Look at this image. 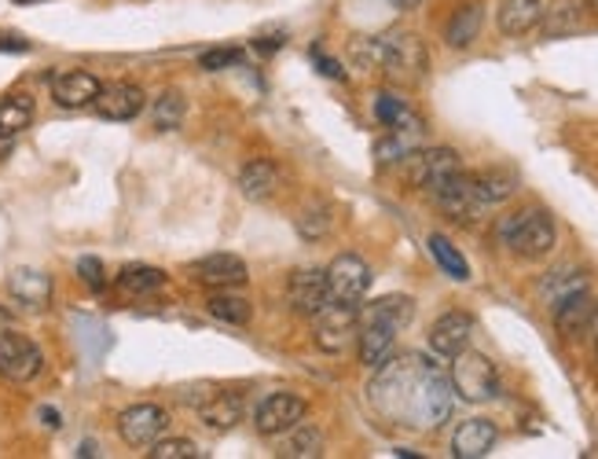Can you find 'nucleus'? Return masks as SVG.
<instances>
[{"instance_id": "obj_3", "label": "nucleus", "mask_w": 598, "mask_h": 459, "mask_svg": "<svg viewBox=\"0 0 598 459\" xmlns=\"http://www.w3.org/2000/svg\"><path fill=\"white\" fill-rule=\"evenodd\" d=\"M452 390L471 405H485L492 397L499 394V375H496V364H492L485 353H474L466 346L463 353L452 357Z\"/></svg>"}, {"instance_id": "obj_41", "label": "nucleus", "mask_w": 598, "mask_h": 459, "mask_svg": "<svg viewBox=\"0 0 598 459\" xmlns=\"http://www.w3.org/2000/svg\"><path fill=\"white\" fill-rule=\"evenodd\" d=\"M312 63L323 70L327 78H334V81H346V67L338 63V59H331L323 49H312Z\"/></svg>"}, {"instance_id": "obj_49", "label": "nucleus", "mask_w": 598, "mask_h": 459, "mask_svg": "<svg viewBox=\"0 0 598 459\" xmlns=\"http://www.w3.org/2000/svg\"><path fill=\"white\" fill-rule=\"evenodd\" d=\"M595 357H598V346H595Z\"/></svg>"}, {"instance_id": "obj_23", "label": "nucleus", "mask_w": 598, "mask_h": 459, "mask_svg": "<svg viewBox=\"0 0 598 459\" xmlns=\"http://www.w3.org/2000/svg\"><path fill=\"white\" fill-rule=\"evenodd\" d=\"M412 316H415V302L408 298V294H385V298L371 302L368 309L360 313V320L385 324V327H393V332H401V327L412 324Z\"/></svg>"}, {"instance_id": "obj_29", "label": "nucleus", "mask_w": 598, "mask_h": 459, "mask_svg": "<svg viewBox=\"0 0 598 459\" xmlns=\"http://www.w3.org/2000/svg\"><path fill=\"white\" fill-rule=\"evenodd\" d=\"M430 254L433 262L441 265V273L455 279V284H466L471 279V265H466V257L460 254V246H452L444 235H430Z\"/></svg>"}, {"instance_id": "obj_46", "label": "nucleus", "mask_w": 598, "mask_h": 459, "mask_svg": "<svg viewBox=\"0 0 598 459\" xmlns=\"http://www.w3.org/2000/svg\"><path fill=\"white\" fill-rule=\"evenodd\" d=\"M393 4H396V8H419L422 0H393Z\"/></svg>"}, {"instance_id": "obj_39", "label": "nucleus", "mask_w": 598, "mask_h": 459, "mask_svg": "<svg viewBox=\"0 0 598 459\" xmlns=\"http://www.w3.org/2000/svg\"><path fill=\"white\" fill-rule=\"evenodd\" d=\"M203 70H228V67H236L243 63V52L239 49H214V52H203Z\"/></svg>"}, {"instance_id": "obj_24", "label": "nucleus", "mask_w": 598, "mask_h": 459, "mask_svg": "<svg viewBox=\"0 0 598 459\" xmlns=\"http://www.w3.org/2000/svg\"><path fill=\"white\" fill-rule=\"evenodd\" d=\"M474 192L481 198V206H496L507 203V198L518 192V173L514 170H481L474 173Z\"/></svg>"}, {"instance_id": "obj_32", "label": "nucleus", "mask_w": 598, "mask_h": 459, "mask_svg": "<svg viewBox=\"0 0 598 459\" xmlns=\"http://www.w3.org/2000/svg\"><path fill=\"white\" fill-rule=\"evenodd\" d=\"M33 122V103L27 96L0 100V136H19Z\"/></svg>"}, {"instance_id": "obj_26", "label": "nucleus", "mask_w": 598, "mask_h": 459, "mask_svg": "<svg viewBox=\"0 0 598 459\" xmlns=\"http://www.w3.org/2000/svg\"><path fill=\"white\" fill-rule=\"evenodd\" d=\"M239 187H243V195H246V198H254V203H265V198H272V195H276V187H279V170H276V162L254 159L250 166H246V170L239 173Z\"/></svg>"}, {"instance_id": "obj_12", "label": "nucleus", "mask_w": 598, "mask_h": 459, "mask_svg": "<svg viewBox=\"0 0 598 459\" xmlns=\"http://www.w3.org/2000/svg\"><path fill=\"white\" fill-rule=\"evenodd\" d=\"M430 195H433V203H437L452 221H471L481 210V198L474 192V176L463 173V170L452 173L448 181H441Z\"/></svg>"}, {"instance_id": "obj_22", "label": "nucleus", "mask_w": 598, "mask_h": 459, "mask_svg": "<svg viewBox=\"0 0 598 459\" xmlns=\"http://www.w3.org/2000/svg\"><path fill=\"white\" fill-rule=\"evenodd\" d=\"M396 335L393 327L385 324H371V320H360V332H357V346H360V364H368L374 371L379 364H385L393 357V346H396Z\"/></svg>"}, {"instance_id": "obj_20", "label": "nucleus", "mask_w": 598, "mask_h": 459, "mask_svg": "<svg viewBox=\"0 0 598 459\" xmlns=\"http://www.w3.org/2000/svg\"><path fill=\"white\" fill-rule=\"evenodd\" d=\"M422 136H426V129H422V118H412V122L390 129V136H382L379 144H374V155H379L382 166H393V162H404L412 151L422 147Z\"/></svg>"}, {"instance_id": "obj_37", "label": "nucleus", "mask_w": 598, "mask_h": 459, "mask_svg": "<svg viewBox=\"0 0 598 459\" xmlns=\"http://www.w3.org/2000/svg\"><path fill=\"white\" fill-rule=\"evenodd\" d=\"M184 122V96L181 92H162V96L155 100V129H177Z\"/></svg>"}, {"instance_id": "obj_31", "label": "nucleus", "mask_w": 598, "mask_h": 459, "mask_svg": "<svg viewBox=\"0 0 598 459\" xmlns=\"http://www.w3.org/2000/svg\"><path fill=\"white\" fill-rule=\"evenodd\" d=\"M290 438L283 441V456L287 459H316V456H323V434L316 430V427H290L287 430Z\"/></svg>"}, {"instance_id": "obj_6", "label": "nucleus", "mask_w": 598, "mask_h": 459, "mask_svg": "<svg viewBox=\"0 0 598 459\" xmlns=\"http://www.w3.org/2000/svg\"><path fill=\"white\" fill-rule=\"evenodd\" d=\"M460 170H463V162L452 147H419L404 159L408 184L422 187V192H433L441 181H448V176Z\"/></svg>"}, {"instance_id": "obj_25", "label": "nucleus", "mask_w": 598, "mask_h": 459, "mask_svg": "<svg viewBox=\"0 0 598 459\" xmlns=\"http://www.w3.org/2000/svg\"><path fill=\"white\" fill-rule=\"evenodd\" d=\"M198 419H203L209 430H231L243 419V401L236 394L214 390L203 405H198Z\"/></svg>"}, {"instance_id": "obj_36", "label": "nucleus", "mask_w": 598, "mask_h": 459, "mask_svg": "<svg viewBox=\"0 0 598 459\" xmlns=\"http://www.w3.org/2000/svg\"><path fill=\"white\" fill-rule=\"evenodd\" d=\"M374 118L385 125V129H396V125H404V122H412V118H419L401 96H393V92H382L379 100H374Z\"/></svg>"}, {"instance_id": "obj_33", "label": "nucleus", "mask_w": 598, "mask_h": 459, "mask_svg": "<svg viewBox=\"0 0 598 459\" xmlns=\"http://www.w3.org/2000/svg\"><path fill=\"white\" fill-rule=\"evenodd\" d=\"M162 284H166V273H158V268H151V265H128L118 276V287L125 294H151Z\"/></svg>"}, {"instance_id": "obj_21", "label": "nucleus", "mask_w": 598, "mask_h": 459, "mask_svg": "<svg viewBox=\"0 0 598 459\" xmlns=\"http://www.w3.org/2000/svg\"><path fill=\"white\" fill-rule=\"evenodd\" d=\"M547 4L544 0H499V30L507 33V38H525L529 30L539 27V19H544Z\"/></svg>"}, {"instance_id": "obj_8", "label": "nucleus", "mask_w": 598, "mask_h": 459, "mask_svg": "<svg viewBox=\"0 0 598 459\" xmlns=\"http://www.w3.org/2000/svg\"><path fill=\"white\" fill-rule=\"evenodd\" d=\"M305 419V401L298 394L290 390H279V394H268L261 405H257V416H254V427L261 438H283L290 427H298Z\"/></svg>"}, {"instance_id": "obj_10", "label": "nucleus", "mask_w": 598, "mask_h": 459, "mask_svg": "<svg viewBox=\"0 0 598 459\" xmlns=\"http://www.w3.org/2000/svg\"><path fill=\"white\" fill-rule=\"evenodd\" d=\"M41 349L30 343L27 335H0V375H4L8 382H30L38 379L41 371Z\"/></svg>"}, {"instance_id": "obj_17", "label": "nucleus", "mask_w": 598, "mask_h": 459, "mask_svg": "<svg viewBox=\"0 0 598 459\" xmlns=\"http://www.w3.org/2000/svg\"><path fill=\"white\" fill-rule=\"evenodd\" d=\"M100 81L89 74V70H63V74L52 78V96L60 108L66 111H78V108H89L92 100L100 96Z\"/></svg>"}, {"instance_id": "obj_18", "label": "nucleus", "mask_w": 598, "mask_h": 459, "mask_svg": "<svg viewBox=\"0 0 598 459\" xmlns=\"http://www.w3.org/2000/svg\"><path fill=\"white\" fill-rule=\"evenodd\" d=\"M92 103H96V114L107 118V122H128V118L144 111V89L118 81V85H103Z\"/></svg>"}, {"instance_id": "obj_30", "label": "nucleus", "mask_w": 598, "mask_h": 459, "mask_svg": "<svg viewBox=\"0 0 598 459\" xmlns=\"http://www.w3.org/2000/svg\"><path fill=\"white\" fill-rule=\"evenodd\" d=\"M206 305H209V316L220 324L243 327V324H250V316H254V305L246 298H236V294H228V290H217Z\"/></svg>"}, {"instance_id": "obj_40", "label": "nucleus", "mask_w": 598, "mask_h": 459, "mask_svg": "<svg viewBox=\"0 0 598 459\" xmlns=\"http://www.w3.org/2000/svg\"><path fill=\"white\" fill-rule=\"evenodd\" d=\"M78 273H81V279H85L92 290H103V265L96 262V257H81Z\"/></svg>"}, {"instance_id": "obj_1", "label": "nucleus", "mask_w": 598, "mask_h": 459, "mask_svg": "<svg viewBox=\"0 0 598 459\" xmlns=\"http://www.w3.org/2000/svg\"><path fill=\"white\" fill-rule=\"evenodd\" d=\"M452 379L422 353L390 357L374 368L368 386V405L390 427L404 430H437L452 416Z\"/></svg>"}, {"instance_id": "obj_15", "label": "nucleus", "mask_w": 598, "mask_h": 459, "mask_svg": "<svg viewBox=\"0 0 598 459\" xmlns=\"http://www.w3.org/2000/svg\"><path fill=\"white\" fill-rule=\"evenodd\" d=\"M192 279L209 290H231L246 284V265L236 254H209L192 265Z\"/></svg>"}, {"instance_id": "obj_45", "label": "nucleus", "mask_w": 598, "mask_h": 459, "mask_svg": "<svg viewBox=\"0 0 598 459\" xmlns=\"http://www.w3.org/2000/svg\"><path fill=\"white\" fill-rule=\"evenodd\" d=\"M41 416H44V422H49V427H60V416H55L52 408H41Z\"/></svg>"}, {"instance_id": "obj_47", "label": "nucleus", "mask_w": 598, "mask_h": 459, "mask_svg": "<svg viewBox=\"0 0 598 459\" xmlns=\"http://www.w3.org/2000/svg\"><path fill=\"white\" fill-rule=\"evenodd\" d=\"M584 4H588V8H595V11H598V0H584Z\"/></svg>"}, {"instance_id": "obj_13", "label": "nucleus", "mask_w": 598, "mask_h": 459, "mask_svg": "<svg viewBox=\"0 0 598 459\" xmlns=\"http://www.w3.org/2000/svg\"><path fill=\"white\" fill-rule=\"evenodd\" d=\"M471 338H474V316L460 313V309L437 316L430 327V349L437 353V357H448V360L455 357V353H463L466 346H471Z\"/></svg>"}, {"instance_id": "obj_43", "label": "nucleus", "mask_w": 598, "mask_h": 459, "mask_svg": "<svg viewBox=\"0 0 598 459\" xmlns=\"http://www.w3.org/2000/svg\"><path fill=\"white\" fill-rule=\"evenodd\" d=\"M283 41H287V38H279V33H276V38H261V41H254V49H257V52H276Z\"/></svg>"}, {"instance_id": "obj_5", "label": "nucleus", "mask_w": 598, "mask_h": 459, "mask_svg": "<svg viewBox=\"0 0 598 459\" xmlns=\"http://www.w3.org/2000/svg\"><path fill=\"white\" fill-rule=\"evenodd\" d=\"M357 332H360L357 305L331 302L320 316H316L312 343H316V349H323V353H346L349 346H353Z\"/></svg>"}, {"instance_id": "obj_4", "label": "nucleus", "mask_w": 598, "mask_h": 459, "mask_svg": "<svg viewBox=\"0 0 598 459\" xmlns=\"http://www.w3.org/2000/svg\"><path fill=\"white\" fill-rule=\"evenodd\" d=\"M385 78L396 81V85H415V81L426 78L430 70V52L422 38L415 33H393V38H382V63Z\"/></svg>"}, {"instance_id": "obj_14", "label": "nucleus", "mask_w": 598, "mask_h": 459, "mask_svg": "<svg viewBox=\"0 0 598 459\" xmlns=\"http://www.w3.org/2000/svg\"><path fill=\"white\" fill-rule=\"evenodd\" d=\"M595 320H598V302L588 294V287L566 294V298L555 305V327L566 338L588 335L595 327Z\"/></svg>"}, {"instance_id": "obj_28", "label": "nucleus", "mask_w": 598, "mask_h": 459, "mask_svg": "<svg viewBox=\"0 0 598 459\" xmlns=\"http://www.w3.org/2000/svg\"><path fill=\"white\" fill-rule=\"evenodd\" d=\"M539 27H544V38L555 41V38H569V33H577L584 27V8L577 0H561L550 11H544V19H539Z\"/></svg>"}, {"instance_id": "obj_7", "label": "nucleus", "mask_w": 598, "mask_h": 459, "mask_svg": "<svg viewBox=\"0 0 598 459\" xmlns=\"http://www.w3.org/2000/svg\"><path fill=\"white\" fill-rule=\"evenodd\" d=\"M368 287H371V268L357 254H338L331 268H327V290H331V302L357 305V302H363Z\"/></svg>"}, {"instance_id": "obj_9", "label": "nucleus", "mask_w": 598, "mask_h": 459, "mask_svg": "<svg viewBox=\"0 0 598 459\" xmlns=\"http://www.w3.org/2000/svg\"><path fill=\"white\" fill-rule=\"evenodd\" d=\"M169 427V416L158 405H133L118 416V434L128 449H151Z\"/></svg>"}, {"instance_id": "obj_27", "label": "nucleus", "mask_w": 598, "mask_h": 459, "mask_svg": "<svg viewBox=\"0 0 598 459\" xmlns=\"http://www.w3.org/2000/svg\"><path fill=\"white\" fill-rule=\"evenodd\" d=\"M481 19H485V11L474 0V4H460L452 11L448 27H444V41L452 44V49H471L481 33Z\"/></svg>"}, {"instance_id": "obj_44", "label": "nucleus", "mask_w": 598, "mask_h": 459, "mask_svg": "<svg viewBox=\"0 0 598 459\" xmlns=\"http://www.w3.org/2000/svg\"><path fill=\"white\" fill-rule=\"evenodd\" d=\"M11 324H16V320H11V313L4 309V305H0V335H8Z\"/></svg>"}, {"instance_id": "obj_11", "label": "nucleus", "mask_w": 598, "mask_h": 459, "mask_svg": "<svg viewBox=\"0 0 598 459\" xmlns=\"http://www.w3.org/2000/svg\"><path fill=\"white\" fill-rule=\"evenodd\" d=\"M287 298L301 316H320L331 305V290H327V273L320 268H298L287 279Z\"/></svg>"}, {"instance_id": "obj_19", "label": "nucleus", "mask_w": 598, "mask_h": 459, "mask_svg": "<svg viewBox=\"0 0 598 459\" xmlns=\"http://www.w3.org/2000/svg\"><path fill=\"white\" fill-rule=\"evenodd\" d=\"M496 438H499L496 422L466 419V422H460V430H455V438H452V456L455 459H485L492 452V445H496Z\"/></svg>"}, {"instance_id": "obj_2", "label": "nucleus", "mask_w": 598, "mask_h": 459, "mask_svg": "<svg viewBox=\"0 0 598 459\" xmlns=\"http://www.w3.org/2000/svg\"><path fill=\"white\" fill-rule=\"evenodd\" d=\"M499 239L511 254L525 257V262H539L555 246V221L544 210H518V214L499 221Z\"/></svg>"}, {"instance_id": "obj_34", "label": "nucleus", "mask_w": 598, "mask_h": 459, "mask_svg": "<svg viewBox=\"0 0 598 459\" xmlns=\"http://www.w3.org/2000/svg\"><path fill=\"white\" fill-rule=\"evenodd\" d=\"M331 225H334V217H331V210H327L323 203L305 206L301 214H298V235H301L305 243L323 239V235L331 232Z\"/></svg>"}, {"instance_id": "obj_42", "label": "nucleus", "mask_w": 598, "mask_h": 459, "mask_svg": "<svg viewBox=\"0 0 598 459\" xmlns=\"http://www.w3.org/2000/svg\"><path fill=\"white\" fill-rule=\"evenodd\" d=\"M0 52H30V44L22 38H8L4 33V38H0Z\"/></svg>"}, {"instance_id": "obj_38", "label": "nucleus", "mask_w": 598, "mask_h": 459, "mask_svg": "<svg viewBox=\"0 0 598 459\" xmlns=\"http://www.w3.org/2000/svg\"><path fill=\"white\" fill-rule=\"evenodd\" d=\"M198 449L187 438H158L151 445V459H195Z\"/></svg>"}, {"instance_id": "obj_16", "label": "nucleus", "mask_w": 598, "mask_h": 459, "mask_svg": "<svg viewBox=\"0 0 598 459\" xmlns=\"http://www.w3.org/2000/svg\"><path fill=\"white\" fill-rule=\"evenodd\" d=\"M8 294L16 298L22 309L41 313L52 302V276H44L41 268H16L8 276Z\"/></svg>"}, {"instance_id": "obj_48", "label": "nucleus", "mask_w": 598, "mask_h": 459, "mask_svg": "<svg viewBox=\"0 0 598 459\" xmlns=\"http://www.w3.org/2000/svg\"><path fill=\"white\" fill-rule=\"evenodd\" d=\"M16 4H38V0H16Z\"/></svg>"}, {"instance_id": "obj_35", "label": "nucleus", "mask_w": 598, "mask_h": 459, "mask_svg": "<svg viewBox=\"0 0 598 459\" xmlns=\"http://www.w3.org/2000/svg\"><path fill=\"white\" fill-rule=\"evenodd\" d=\"M588 284H584V273L580 268H555L547 279H544V298L550 302V305H558L566 294H573V290H584Z\"/></svg>"}]
</instances>
